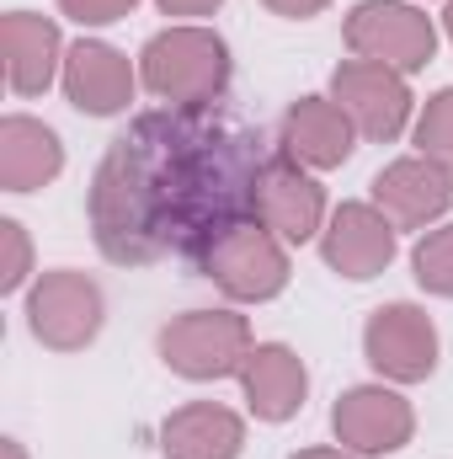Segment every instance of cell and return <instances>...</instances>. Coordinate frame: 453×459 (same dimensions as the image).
Instances as JSON below:
<instances>
[{
    "label": "cell",
    "instance_id": "obj_20",
    "mask_svg": "<svg viewBox=\"0 0 453 459\" xmlns=\"http://www.w3.org/2000/svg\"><path fill=\"white\" fill-rule=\"evenodd\" d=\"M411 273L427 294L453 299V225H432L422 230L416 251H411Z\"/></svg>",
    "mask_w": 453,
    "mask_h": 459
},
{
    "label": "cell",
    "instance_id": "obj_22",
    "mask_svg": "<svg viewBox=\"0 0 453 459\" xmlns=\"http://www.w3.org/2000/svg\"><path fill=\"white\" fill-rule=\"evenodd\" d=\"M139 0H59V11L75 22V27H113L133 11Z\"/></svg>",
    "mask_w": 453,
    "mask_h": 459
},
{
    "label": "cell",
    "instance_id": "obj_7",
    "mask_svg": "<svg viewBox=\"0 0 453 459\" xmlns=\"http://www.w3.org/2000/svg\"><path fill=\"white\" fill-rule=\"evenodd\" d=\"M331 102L352 117L357 139H373V144H395L416 117L411 81L400 70L368 65V59H341L331 70Z\"/></svg>",
    "mask_w": 453,
    "mask_h": 459
},
{
    "label": "cell",
    "instance_id": "obj_4",
    "mask_svg": "<svg viewBox=\"0 0 453 459\" xmlns=\"http://www.w3.org/2000/svg\"><path fill=\"white\" fill-rule=\"evenodd\" d=\"M341 43L352 48V59L416 75L438 54V22L411 0H357L341 22Z\"/></svg>",
    "mask_w": 453,
    "mask_h": 459
},
{
    "label": "cell",
    "instance_id": "obj_23",
    "mask_svg": "<svg viewBox=\"0 0 453 459\" xmlns=\"http://www.w3.org/2000/svg\"><path fill=\"white\" fill-rule=\"evenodd\" d=\"M272 16H288V22H310V16H321L331 0H261Z\"/></svg>",
    "mask_w": 453,
    "mask_h": 459
},
{
    "label": "cell",
    "instance_id": "obj_11",
    "mask_svg": "<svg viewBox=\"0 0 453 459\" xmlns=\"http://www.w3.org/2000/svg\"><path fill=\"white\" fill-rule=\"evenodd\" d=\"M368 204L395 230H432L453 209V177L427 155H400L373 177Z\"/></svg>",
    "mask_w": 453,
    "mask_h": 459
},
{
    "label": "cell",
    "instance_id": "obj_24",
    "mask_svg": "<svg viewBox=\"0 0 453 459\" xmlns=\"http://www.w3.org/2000/svg\"><path fill=\"white\" fill-rule=\"evenodd\" d=\"M166 16H214L225 0H155Z\"/></svg>",
    "mask_w": 453,
    "mask_h": 459
},
{
    "label": "cell",
    "instance_id": "obj_19",
    "mask_svg": "<svg viewBox=\"0 0 453 459\" xmlns=\"http://www.w3.org/2000/svg\"><path fill=\"white\" fill-rule=\"evenodd\" d=\"M411 144H416V155L438 160L453 177V86H443V91L427 97V108L411 123Z\"/></svg>",
    "mask_w": 453,
    "mask_h": 459
},
{
    "label": "cell",
    "instance_id": "obj_17",
    "mask_svg": "<svg viewBox=\"0 0 453 459\" xmlns=\"http://www.w3.org/2000/svg\"><path fill=\"white\" fill-rule=\"evenodd\" d=\"M59 171H64V139L43 117H0V187L5 193H38Z\"/></svg>",
    "mask_w": 453,
    "mask_h": 459
},
{
    "label": "cell",
    "instance_id": "obj_18",
    "mask_svg": "<svg viewBox=\"0 0 453 459\" xmlns=\"http://www.w3.org/2000/svg\"><path fill=\"white\" fill-rule=\"evenodd\" d=\"M245 422L219 401H187L160 422V455L166 459H240Z\"/></svg>",
    "mask_w": 453,
    "mask_h": 459
},
{
    "label": "cell",
    "instance_id": "obj_21",
    "mask_svg": "<svg viewBox=\"0 0 453 459\" xmlns=\"http://www.w3.org/2000/svg\"><path fill=\"white\" fill-rule=\"evenodd\" d=\"M0 246H5V262H0V289L16 294L27 278H32V240L21 220H0Z\"/></svg>",
    "mask_w": 453,
    "mask_h": 459
},
{
    "label": "cell",
    "instance_id": "obj_9",
    "mask_svg": "<svg viewBox=\"0 0 453 459\" xmlns=\"http://www.w3.org/2000/svg\"><path fill=\"white\" fill-rule=\"evenodd\" d=\"M331 433H337L341 449H352L363 459L400 455L416 438V406L384 379L379 385H352L331 406Z\"/></svg>",
    "mask_w": 453,
    "mask_h": 459
},
{
    "label": "cell",
    "instance_id": "obj_3",
    "mask_svg": "<svg viewBox=\"0 0 453 459\" xmlns=\"http://www.w3.org/2000/svg\"><path fill=\"white\" fill-rule=\"evenodd\" d=\"M155 347L171 374L209 385V379H240L256 342H251V321L235 310H187L160 326Z\"/></svg>",
    "mask_w": 453,
    "mask_h": 459
},
{
    "label": "cell",
    "instance_id": "obj_2",
    "mask_svg": "<svg viewBox=\"0 0 453 459\" xmlns=\"http://www.w3.org/2000/svg\"><path fill=\"white\" fill-rule=\"evenodd\" d=\"M229 43L214 27L176 22L139 54V86L166 108H219L229 91Z\"/></svg>",
    "mask_w": 453,
    "mask_h": 459
},
{
    "label": "cell",
    "instance_id": "obj_16",
    "mask_svg": "<svg viewBox=\"0 0 453 459\" xmlns=\"http://www.w3.org/2000/svg\"><path fill=\"white\" fill-rule=\"evenodd\" d=\"M240 390L256 422H288L310 395V368L288 342H256L240 368Z\"/></svg>",
    "mask_w": 453,
    "mask_h": 459
},
{
    "label": "cell",
    "instance_id": "obj_6",
    "mask_svg": "<svg viewBox=\"0 0 453 459\" xmlns=\"http://www.w3.org/2000/svg\"><path fill=\"white\" fill-rule=\"evenodd\" d=\"M107 326V294L75 267H54L27 289V332L48 352H81Z\"/></svg>",
    "mask_w": 453,
    "mask_h": 459
},
{
    "label": "cell",
    "instance_id": "obj_1",
    "mask_svg": "<svg viewBox=\"0 0 453 459\" xmlns=\"http://www.w3.org/2000/svg\"><path fill=\"white\" fill-rule=\"evenodd\" d=\"M267 160L261 134L219 108L139 113L86 193L97 251L117 267H150L160 256L203 262L225 230L256 220Z\"/></svg>",
    "mask_w": 453,
    "mask_h": 459
},
{
    "label": "cell",
    "instance_id": "obj_26",
    "mask_svg": "<svg viewBox=\"0 0 453 459\" xmlns=\"http://www.w3.org/2000/svg\"><path fill=\"white\" fill-rule=\"evenodd\" d=\"M443 32H449V43H453V0L443 5Z\"/></svg>",
    "mask_w": 453,
    "mask_h": 459
},
{
    "label": "cell",
    "instance_id": "obj_8",
    "mask_svg": "<svg viewBox=\"0 0 453 459\" xmlns=\"http://www.w3.org/2000/svg\"><path fill=\"white\" fill-rule=\"evenodd\" d=\"M438 326L422 305L411 299H395V305H379L363 326V358L368 368L384 379V385H422L432 379L438 368Z\"/></svg>",
    "mask_w": 453,
    "mask_h": 459
},
{
    "label": "cell",
    "instance_id": "obj_12",
    "mask_svg": "<svg viewBox=\"0 0 453 459\" xmlns=\"http://www.w3.org/2000/svg\"><path fill=\"white\" fill-rule=\"evenodd\" d=\"M59 86H64V102L81 117H117L128 113V102L139 91V70L123 48L102 43V38H81L64 54Z\"/></svg>",
    "mask_w": 453,
    "mask_h": 459
},
{
    "label": "cell",
    "instance_id": "obj_5",
    "mask_svg": "<svg viewBox=\"0 0 453 459\" xmlns=\"http://www.w3.org/2000/svg\"><path fill=\"white\" fill-rule=\"evenodd\" d=\"M203 278L235 299V305H267L288 289L294 267H288V246L261 225V220H245V225L225 230L209 251H203Z\"/></svg>",
    "mask_w": 453,
    "mask_h": 459
},
{
    "label": "cell",
    "instance_id": "obj_10",
    "mask_svg": "<svg viewBox=\"0 0 453 459\" xmlns=\"http://www.w3.org/2000/svg\"><path fill=\"white\" fill-rule=\"evenodd\" d=\"M256 220L272 230L283 246L321 240V230L331 220L326 187H321L294 155H272L267 171H261V187H256Z\"/></svg>",
    "mask_w": 453,
    "mask_h": 459
},
{
    "label": "cell",
    "instance_id": "obj_27",
    "mask_svg": "<svg viewBox=\"0 0 453 459\" xmlns=\"http://www.w3.org/2000/svg\"><path fill=\"white\" fill-rule=\"evenodd\" d=\"M5 459H27V455H21V444H16V438H5Z\"/></svg>",
    "mask_w": 453,
    "mask_h": 459
},
{
    "label": "cell",
    "instance_id": "obj_13",
    "mask_svg": "<svg viewBox=\"0 0 453 459\" xmlns=\"http://www.w3.org/2000/svg\"><path fill=\"white\" fill-rule=\"evenodd\" d=\"M395 251H400V230L389 225L373 204H337L326 230H321V256L346 283L379 278L395 262Z\"/></svg>",
    "mask_w": 453,
    "mask_h": 459
},
{
    "label": "cell",
    "instance_id": "obj_15",
    "mask_svg": "<svg viewBox=\"0 0 453 459\" xmlns=\"http://www.w3.org/2000/svg\"><path fill=\"white\" fill-rule=\"evenodd\" d=\"M283 155H294L304 171H337L357 150V128L341 113L331 97H299L283 113V134H278Z\"/></svg>",
    "mask_w": 453,
    "mask_h": 459
},
{
    "label": "cell",
    "instance_id": "obj_14",
    "mask_svg": "<svg viewBox=\"0 0 453 459\" xmlns=\"http://www.w3.org/2000/svg\"><path fill=\"white\" fill-rule=\"evenodd\" d=\"M0 54H5V86L16 97H43L64 75V38L54 16L38 11H5L0 22Z\"/></svg>",
    "mask_w": 453,
    "mask_h": 459
},
{
    "label": "cell",
    "instance_id": "obj_25",
    "mask_svg": "<svg viewBox=\"0 0 453 459\" xmlns=\"http://www.w3.org/2000/svg\"><path fill=\"white\" fill-rule=\"evenodd\" d=\"M288 459H363V455H352V449H299Z\"/></svg>",
    "mask_w": 453,
    "mask_h": 459
}]
</instances>
